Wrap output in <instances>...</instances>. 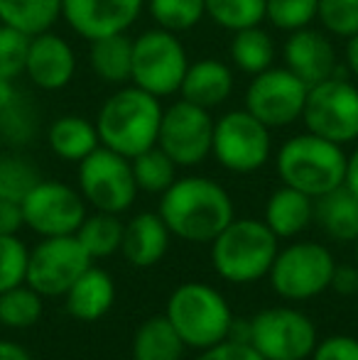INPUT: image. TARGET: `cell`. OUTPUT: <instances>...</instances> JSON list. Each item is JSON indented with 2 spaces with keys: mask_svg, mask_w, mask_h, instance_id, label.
Returning <instances> with one entry per match:
<instances>
[{
  "mask_svg": "<svg viewBox=\"0 0 358 360\" xmlns=\"http://www.w3.org/2000/svg\"><path fill=\"white\" fill-rule=\"evenodd\" d=\"M160 216L172 236L186 243H209L234 221V201L209 176H181L160 199Z\"/></svg>",
  "mask_w": 358,
  "mask_h": 360,
  "instance_id": "1",
  "label": "cell"
},
{
  "mask_svg": "<svg viewBox=\"0 0 358 360\" xmlns=\"http://www.w3.org/2000/svg\"><path fill=\"white\" fill-rule=\"evenodd\" d=\"M162 110V101L158 96L133 84L120 86L101 103L96 115L101 145L133 160L158 145Z\"/></svg>",
  "mask_w": 358,
  "mask_h": 360,
  "instance_id": "2",
  "label": "cell"
},
{
  "mask_svg": "<svg viewBox=\"0 0 358 360\" xmlns=\"http://www.w3.org/2000/svg\"><path fill=\"white\" fill-rule=\"evenodd\" d=\"M346 165H349V157L344 147L309 130L285 140L277 150V174L282 184L312 199H319L344 186Z\"/></svg>",
  "mask_w": 358,
  "mask_h": 360,
  "instance_id": "3",
  "label": "cell"
},
{
  "mask_svg": "<svg viewBox=\"0 0 358 360\" xmlns=\"http://www.w3.org/2000/svg\"><path fill=\"white\" fill-rule=\"evenodd\" d=\"M280 238L258 218H234L211 240V265L216 275L234 285H248L268 277L277 257Z\"/></svg>",
  "mask_w": 358,
  "mask_h": 360,
  "instance_id": "4",
  "label": "cell"
},
{
  "mask_svg": "<svg viewBox=\"0 0 358 360\" xmlns=\"http://www.w3.org/2000/svg\"><path fill=\"white\" fill-rule=\"evenodd\" d=\"M165 316L186 348L206 351L229 338L234 314L226 297L204 282H186L170 294Z\"/></svg>",
  "mask_w": 358,
  "mask_h": 360,
  "instance_id": "5",
  "label": "cell"
},
{
  "mask_svg": "<svg viewBox=\"0 0 358 360\" xmlns=\"http://www.w3.org/2000/svg\"><path fill=\"white\" fill-rule=\"evenodd\" d=\"M186 69H189V54L174 32L153 27L133 37V69H130L133 86L158 98H167L179 94Z\"/></svg>",
  "mask_w": 358,
  "mask_h": 360,
  "instance_id": "6",
  "label": "cell"
},
{
  "mask_svg": "<svg viewBox=\"0 0 358 360\" xmlns=\"http://www.w3.org/2000/svg\"><path fill=\"white\" fill-rule=\"evenodd\" d=\"M307 130L336 145L358 140V86L344 76H329L309 86L302 110Z\"/></svg>",
  "mask_w": 358,
  "mask_h": 360,
  "instance_id": "7",
  "label": "cell"
},
{
  "mask_svg": "<svg viewBox=\"0 0 358 360\" xmlns=\"http://www.w3.org/2000/svg\"><path fill=\"white\" fill-rule=\"evenodd\" d=\"M336 260L329 248L319 243H292V245L277 250L268 277L270 285L282 299L290 302H307L319 297L331 287Z\"/></svg>",
  "mask_w": 358,
  "mask_h": 360,
  "instance_id": "8",
  "label": "cell"
},
{
  "mask_svg": "<svg viewBox=\"0 0 358 360\" xmlns=\"http://www.w3.org/2000/svg\"><path fill=\"white\" fill-rule=\"evenodd\" d=\"M270 152V128L260 123L250 110L236 108L214 120L211 155L224 169L234 174H253L268 165Z\"/></svg>",
  "mask_w": 358,
  "mask_h": 360,
  "instance_id": "9",
  "label": "cell"
},
{
  "mask_svg": "<svg viewBox=\"0 0 358 360\" xmlns=\"http://www.w3.org/2000/svg\"><path fill=\"white\" fill-rule=\"evenodd\" d=\"M79 191L96 211L123 214L138 199V181L133 162L108 147H96L87 160L79 162Z\"/></svg>",
  "mask_w": 358,
  "mask_h": 360,
  "instance_id": "10",
  "label": "cell"
},
{
  "mask_svg": "<svg viewBox=\"0 0 358 360\" xmlns=\"http://www.w3.org/2000/svg\"><path fill=\"white\" fill-rule=\"evenodd\" d=\"M317 343L314 321L297 309L272 307L250 319V346L265 360H307Z\"/></svg>",
  "mask_w": 358,
  "mask_h": 360,
  "instance_id": "11",
  "label": "cell"
},
{
  "mask_svg": "<svg viewBox=\"0 0 358 360\" xmlns=\"http://www.w3.org/2000/svg\"><path fill=\"white\" fill-rule=\"evenodd\" d=\"M91 265L94 260L77 236L44 238L30 250L25 282L42 297H64Z\"/></svg>",
  "mask_w": 358,
  "mask_h": 360,
  "instance_id": "12",
  "label": "cell"
},
{
  "mask_svg": "<svg viewBox=\"0 0 358 360\" xmlns=\"http://www.w3.org/2000/svg\"><path fill=\"white\" fill-rule=\"evenodd\" d=\"M309 86L287 67H270L255 74L245 89V110L270 130L290 128L302 120Z\"/></svg>",
  "mask_w": 358,
  "mask_h": 360,
  "instance_id": "13",
  "label": "cell"
},
{
  "mask_svg": "<svg viewBox=\"0 0 358 360\" xmlns=\"http://www.w3.org/2000/svg\"><path fill=\"white\" fill-rule=\"evenodd\" d=\"M20 206L25 226L42 238L77 236L87 218V201L82 191L64 181L42 179Z\"/></svg>",
  "mask_w": 358,
  "mask_h": 360,
  "instance_id": "14",
  "label": "cell"
},
{
  "mask_svg": "<svg viewBox=\"0 0 358 360\" xmlns=\"http://www.w3.org/2000/svg\"><path fill=\"white\" fill-rule=\"evenodd\" d=\"M214 118L211 110L189 101H174L162 110L158 147H162L177 167H196L211 155Z\"/></svg>",
  "mask_w": 358,
  "mask_h": 360,
  "instance_id": "15",
  "label": "cell"
},
{
  "mask_svg": "<svg viewBox=\"0 0 358 360\" xmlns=\"http://www.w3.org/2000/svg\"><path fill=\"white\" fill-rule=\"evenodd\" d=\"M145 10V0H62V20L87 42L128 32Z\"/></svg>",
  "mask_w": 358,
  "mask_h": 360,
  "instance_id": "16",
  "label": "cell"
},
{
  "mask_svg": "<svg viewBox=\"0 0 358 360\" xmlns=\"http://www.w3.org/2000/svg\"><path fill=\"white\" fill-rule=\"evenodd\" d=\"M74 74H77V52L62 34L49 30L30 37L25 76L34 89L47 94L62 91L72 84Z\"/></svg>",
  "mask_w": 358,
  "mask_h": 360,
  "instance_id": "17",
  "label": "cell"
},
{
  "mask_svg": "<svg viewBox=\"0 0 358 360\" xmlns=\"http://www.w3.org/2000/svg\"><path fill=\"white\" fill-rule=\"evenodd\" d=\"M282 59H285V67L300 76L307 86H314L339 74V57L329 32L314 30L312 25L287 34Z\"/></svg>",
  "mask_w": 358,
  "mask_h": 360,
  "instance_id": "18",
  "label": "cell"
},
{
  "mask_svg": "<svg viewBox=\"0 0 358 360\" xmlns=\"http://www.w3.org/2000/svg\"><path fill=\"white\" fill-rule=\"evenodd\" d=\"M236 89V76L234 69L226 62L214 57L199 59V62H189V69L181 81L179 96L194 105H201L206 110H214L224 105L226 101L234 96Z\"/></svg>",
  "mask_w": 358,
  "mask_h": 360,
  "instance_id": "19",
  "label": "cell"
},
{
  "mask_svg": "<svg viewBox=\"0 0 358 360\" xmlns=\"http://www.w3.org/2000/svg\"><path fill=\"white\" fill-rule=\"evenodd\" d=\"M170 228L165 226L160 214H138L123 228V243L120 252L135 267H153L165 257L170 248Z\"/></svg>",
  "mask_w": 358,
  "mask_h": 360,
  "instance_id": "20",
  "label": "cell"
},
{
  "mask_svg": "<svg viewBox=\"0 0 358 360\" xmlns=\"http://www.w3.org/2000/svg\"><path fill=\"white\" fill-rule=\"evenodd\" d=\"M39 118L32 98L15 81L0 79V140L10 147L30 145L37 135Z\"/></svg>",
  "mask_w": 358,
  "mask_h": 360,
  "instance_id": "21",
  "label": "cell"
},
{
  "mask_svg": "<svg viewBox=\"0 0 358 360\" xmlns=\"http://www.w3.org/2000/svg\"><path fill=\"white\" fill-rule=\"evenodd\" d=\"M67 297V311L79 321H98L110 311L115 302V285L108 272L91 265L64 294Z\"/></svg>",
  "mask_w": 358,
  "mask_h": 360,
  "instance_id": "22",
  "label": "cell"
},
{
  "mask_svg": "<svg viewBox=\"0 0 358 360\" xmlns=\"http://www.w3.org/2000/svg\"><path fill=\"white\" fill-rule=\"evenodd\" d=\"M314 221V199L282 184L265 204V223L277 238H295Z\"/></svg>",
  "mask_w": 358,
  "mask_h": 360,
  "instance_id": "23",
  "label": "cell"
},
{
  "mask_svg": "<svg viewBox=\"0 0 358 360\" xmlns=\"http://www.w3.org/2000/svg\"><path fill=\"white\" fill-rule=\"evenodd\" d=\"M47 145L59 160L64 162H82L87 160L96 147H101L96 123L77 113L59 115L47 128Z\"/></svg>",
  "mask_w": 358,
  "mask_h": 360,
  "instance_id": "24",
  "label": "cell"
},
{
  "mask_svg": "<svg viewBox=\"0 0 358 360\" xmlns=\"http://www.w3.org/2000/svg\"><path fill=\"white\" fill-rule=\"evenodd\" d=\"M89 67L108 86L130 84V69H133V37L128 32L108 34L91 42L89 49Z\"/></svg>",
  "mask_w": 358,
  "mask_h": 360,
  "instance_id": "25",
  "label": "cell"
},
{
  "mask_svg": "<svg viewBox=\"0 0 358 360\" xmlns=\"http://www.w3.org/2000/svg\"><path fill=\"white\" fill-rule=\"evenodd\" d=\"M314 218L324 233L334 240L356 243L358 238V196L349 186L329 191V194L314 199Z\"/></svg>",
  "mask_w": 358,
  "mask_h": 360,
  "instance_id": "26",
  "label": "cell"
},
{
  "mask_svg": "<svg viewBox=\"0 0 358 360\" xmlns=\"http://www.w3.org/2000/svg\"><path fill=\"white\" fill-rule=\"evenodd\" d=\"M62 20V0H0V25L27 37L49 32Z\"/></svg>",
  "mask_w": 358,
  "mask_h": 360,
  "instance_id": "27",
  "label": "cell"
},
{
  "mask_svg": "<svg viewBox=\"0 0 358 360\" xmlns=\"http://www.w3.org/2000/svg\"><path fill=\"white\" fill-rule=\"evenodd\" d=\"M229 57L236 69H241V72L248 76H255L265 72V69L275 67V57H277L275 39L260 25L248 30H238L231 37Z\"/></svg>",
  "mask_w": 358,
  "mask_h": 360,
  "instance_id": "28",
  "label": "cell"
},
{
  "mask_svg": "<svg viewBox=\"0 0 358 360\" xmlns=\"http://www.w3.org/2000/svg\"><path fill=\"white\" fill-rule=\"evenodd\" d=\"M184 348V341L162 314L140 323L133 338V360H181Z\"/></svg>",
  "mask_w": 358,
  "mask_h": 360,
  "instance_id": "29",
  "label": "cell"
},
{
  "mask_svg": "<svg viewBox=\"0 0 358 360\" xmlns=\"http://www.w3.org/2000/svg\"><path fill=\"white\" fill-rule=\"evenodd\" d=\"M123 228L125 223H120L118 214H106V211H96L94 216H87L82 223V228L77 231V238L91 260H103L120 250L123 243Z\"/></svg>",
  "mask_w": 358,
  "mask_h": 360,
  "instance_id": "30",
  "label": "cell"
},
{
  "mask_svg": "<svg viewBox=\"0 0 358 360\" xmlns=\"http://www.w3.org/2000/svg\"><path fill=\"white\" fill-rule=\"evenodd\" d=\"M133 174L138 181V189L145 194H160L162 196L170 186L177 181V165L174 160L162 150V147H150L133 157Z\"/></svg>",
  "mask_w": 358,
  "mask_h": 360,
  "instance_id": "31",
  "label": "cell"
},
{
  "mask_svg": "<svg viewBox=\"0 0 358 360\" xmlns=\"http://www.w3.org/2000/svg\"><path fill=\"white\" fill-rule=\"evenodd\" d=\"M145 8L158 27L174 34L189 32L206 18V0H145Z\"/></svg>",
  "mask_w": 358,
  "mask_h": 360,
  "instance_id": "32",
  "label": "cell"
},
{
  "mask_svg": "<svg viewBox=\"0 0 358 360\" xmlns=\"http://www.w3.org/2000/svg\"><path fill=\"white\" fill-rule=\"evenodd\" d=\"M206 18L234 34L263 22L265 0H206Z\"/></svg>",
  "mask_w": 358,
  "mask_h": 360,
  "instance_id": "33",
  "label": "cell"
},
{
  "mask_svg": "<svg viewBox=\"0 0 358 360\" xmlns=\"http://www.w3.org/2000/svg\"><path fill=\"white\" fill-rule=\"evenodd\" d=\"M42 181L39 169L27 157L15 155H0V199L23 204V199Z\"/></svg>",
  "mask_w": 358,
  "mask_h": 360,
  "instance_id": "34",
  "label": "cell"
},
{
  "mask_svg": "<svg viewBox=\"0 0 358 360\" xmlns=\"http://www.w3.org/2000/svg\"><path fill=\"white\" fill-rule=\"evenodd\" d=\"M42 319V294L25 282L0 294V323L8 328H30Z\"/></svg>",
  "mask_w": 358,
  "mask_h": 360,
  "instance_id": "35",
  "label": "cell"
},
{
  "mask_svg": "<svg viewBox=\"0 0 358 360\" xmlns=\"http://www.w3.org/2000/svg\"><path fill=\"white\" fill-rule=\"evenodd\" d=\"M319 0H265V20L275 30L295 32L317 20Z\"/></svg>",
  "mask_w": 358,
  "mask_h": 360,
  "instance_id": "36",
  "label": "cell"
},
{
  "mask_svg": "<svg viewBox=\"0 0 358 360\" xmlns=\"http://www.w3.org/2000/svg\"><path fill=\"white\" fill-rule=\"evenodd\" d=\"M30 250L18 236H0V294L27 280Z\"/></svg>",
  "mask_w": 358,
  "mask_h": 360,
  "instance_id": "37",
  "label": "cell"
},
{
  "mask_svg": "<svg viewBox=\"0 0 358 360\" xmlns=\"http://www.w3.org/2000/svg\"><path fill=\"white\" fill-rule=\"evenodd\" d=\"M317 20L334 37H354L358 34V0H319Z\"/></svg>",
  "mask_w": 358,
  "mask_h": 360,
  "instance_id": "38",
  "label": "cell"
},
{
  "mask_svg": "<svg viewBox=\"0 0 358 360\" xmlns=\"http://www.w3.org/2000/svg\"><path fill=\"white\" fill-rule=\"evenodd\" d=\"M30 37L20 30L0 25V79L18 81L25 76Z\"/></svg>",
  "mask_w": 358,
  "mask_h": 360,
  "instance_id": "39",
  "label": "cell"
},
{
  "mask_svg": "<svg viewBox=\"0 0 358 360\" xmlns=\"http://www.w3.org/2000/svg\"><path fill=\"white\" fill-rule=\"evenodd\" d=\"M312 360H358V338L354 336H329L317 343Z\"/></svg>",
  "mask_w": 358,
  "mask_h": 360,
  "instance_id": "40",
  "label": "cell"
},
{
  "mask_svg": "<svg viewBox=\"0 0 358 360\" xmlns=\"http://www.w3.org/2000/svg\"><path fill=\"white\" fill-rule=\"evenodd\" d=\"M196 360H265V358L260 356L250 343H238V341L226 338L219 346L199 351V358Z\"/></svg>",
  "mask_w": 358,
  "mask_h": 360,
  "instance_id": "41",
  "label": "cell"
},
{
  "mask_svg": "<svg viewBox=\"0 0 358 360\" xmlns=\"http://www.w3.org/2000/svg\"><path fill=\"white\" fill-rule=\"evenodd\" d=\"M23 226V206L15 204V201L0 199V236H18V231Z\"/></svg>",
  "mask_w": 358,
  "mask_h": 360,
  "instance_id": "42",
  "label": "cell"
},
{
  "mask_svg": "<svg viewBox=\"0 0 358 360\" xmlns=\"http://www.w3.org/2000/svg\"><path fill=\"white\" fill-rule=\"evenodd\" d=\"M339 294H356L358 292V267L356 265H336L331 275V287Z\"/></svg>",
  "mask_w": 358,
  "mask_h": 360,
  "instance_id": "43",
  "label": "cell"
},
{
  "mask_svg": "<svg viewBox=\"0 0 358 360\" xmlns=\"http://www.w3.org/2000/svg\"><path fill=\"white\" fill-rule=\"evenodd\" d=\"M344 64L351 72V76L358 79V34L346 39V49H344Z\"/></svg>",
  "mask_w": 358,
  "mask_h": 360,
  "instance_id": "44",
  "label": "cell"
},
{
  "mask_svg": "<svg viewBox=\"0 0 358 360\" xmlns=\"http://www.w3.org/2000/svg\"><path fill=\"white\" fill-rule=\"evenodd\" d=\"M0 360H32L30 353L15 341H0Z\"/></svg>",
  "mask_w": 358,
  "mask_h": 360,
  "instance_id": "45",
  "label": "cell"
},
{
  "mask_svg": "<svg viewBox=\"0 0 358 360\" xmlns=\"http://www.w3.org/2000/svg\"><path fill=\"white\" fill-rule=\"evenodd\" d=\"M346 186H349L351 191L358 196V147H356V152L349 157V165H346V181H344Z\"/></svg>",
  "mask_w": 358,
  "mask_h": 360,
  "instance_id": "46",
  "label": "cell"
},
{
  "mask_svg": "<svg viewBox=\"0 0 358 360\" xmlns=\"http://www.w3.org/2000/svg\"><path fill=\"white\" fill-rule=\"evenodd\" d=\"M356 267H358V238H356Z\"/></svg>",
  "mask_w": 358,
  "mask_h": 360,
  "instance_id": "47",
  "label": "cell"
}]
</instances>
